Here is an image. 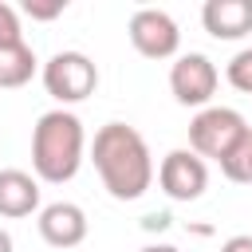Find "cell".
Returning a JSON list of instances; mask_svg holds the SVG:
<instances>
[{
	"label": "cell",
	"instance_id": "1",
	"mask_svg": "<svg viewBox=\"0 0 252 252\" xmlns=\"http://www.w3.org/2000/svg\"><path fill=\"white\" fill-rule=\"evenodd\" d=\"M91 161L98 169L102 189L114 201H138L150 185H154V158L146 138L126 126V122H106L98 126L94 142H91Z\"/></svg>",
	"mask_w": 252,
	"mask_h": 252
},
{
	"label": "cell",
	"instance_id": "2",
	"mask_svg": "<svg viewBox=\"0 0 252 252\" xmlns=\"http://www.w3.org/2000/svg\"><path fill=\"white\" fill-rule=\"evenodd\" d=\"M83 150H87V134L75 110L55 106L47 114L35 118L32 126V169L39 181L47 185H63L79 173L83 165Z\"/></svg>",
	"mask_w": 252,
	"mask_h": 252
},
{
	"label": "cell",
	"instance_id": "3",
	"mask_svg": "<svg viewBox=\"0 0 252 252\" xmlns=\"http://www.w3.org/2000/svg\"><path fill=\"white\" fill-rule=\"evenodd\" d=\"M248 130H252V126L244 122L240 110H232V106H205V110H197L193 122H189V150H193L197 158L220 165V161L244 142Z\"/></svg>",
	"mask_w": 252,
	"mask_h": 252
},
{
	"label": "cell",
	"instance_id": "4",
	"mask_svg": "<svg viewBox=\"0 0 252 252\" xmlns=\"http://www.w3.org/2000/svg\"><path fill=\"white\" fill-rule=\"evenodd\" d=\"M39 79H43V91L59 102V106H75L83 98L94 94L98 87V67L91 55L83 51H55L43 67H39Z\"/></svg>",
	"mask_w": 252,
	"mask_h": 252
},
{
	"label": "cell",
	"instance_id": "5",
	"mask_svg": "<svg viewBox=\"0 0 252 252\" xmlns=\"http://www.w3.org/2000/svg\"><path fill=\"white\" fill-rule=\"evenodd\" d=\"M217 83H220L217 63H213L209 55H201V51H185V55H177L173 67H169V91H173V98H177L181 106L205 110V106L213 102V94H217Z\"/></svg>",
	"mask_w": 252,
	"mask_h": 252
},
{
	"label": "cell",
	"instance_id": "6",
	"mask_svg": "<svg viewBox=\"0 0 252 252\" xmlns=\"http://www.w3.org/2000/svg\"><path fill=\"white\" fill-rule=\"evenodd\" d=\"M126 35H130L134 51L146 59H177L181 32H177V20L161 8H138L126 24Z\"/></svg>",
	"mask_w": 252,
	"mask_h": 252
},
{
	"label": "cell",
	"instance_id": "7",
	"mask_svg": "<svg viewBox=\"0 0 252 252\" xmlns=\"http://www.w3.org/2000/svg\"><path fill=\"white\" fill-rule=\"evenodd\" d=\"M158 185L169 201H197L209 189V161L193 150H169L158 165Z\"/></svg>",
	"mask_w": 252,
	"mask_h": 252
},
{
	"label": "cell",
	"instance_id": "8",
	"mask_svg": "<svg viewBox=\"0 0 252 252\" xmlns=\"http://www.w3.org/2000/svg\"><path fill=\"white\" fill-rule=\"evenodd\" d=\"M35 228H39L43 244H51V248H79L87 240V213L75 201H51L39 209Z\"/></svg>",
	"mask_w": 252,
	"mask_h": 252
},
{
	"label": "cell",
	"instance_id": "9",
	"mask_svg": "<svg viewBox=\"0 0 252 252\" xmlns=\"http://www.w3.org/2000/svg\"><path fill=\"white\" fill-rule=\"evenodd\" d=\"M201 24L213 39H244L252 32V0H209Z\"/></svg>",
	"mask_w": 252,
	"mask_h": 252
},
{
	"label": "cell",
	"instance_id": "10",
	"mask_svg": "<svg viewBox=\"0 0 252 252\" xmlns=\"http://www.w3.org/2000/svg\"><path fill=\"white\" fill-rule=\"evenodd\" d=\"M39 213V177L24 169H0V217L20 220Z\"/></svg>",
	"mask_w": 252,
	"mask_h": 252
},
{
	"label": "cell",
	"instance_id": "11",
	"mask_svg": "<svg viewBox=\"0 0 252 252\" xmlns=\"http://www.w3.org/2000/svg\"><path fill=\"white\" fill-rule=\"evenodd\" d=\"M39 71V59L28 43H0V91L28 87Z\"/></svg>",
	"mask_w": 252,
	"mask_h": 252
},
{
	"label": "cell",
	"instance_id": "12",
	"mask_svg": "<svg viewBox=\"0 0 252 252\" xmlns=\"http://www.w3.org/2000/svg\"><path fill=\"white\" fill-rule=\"evenodd\" d=\"M220 173H224L228 181H236V185H252V130H248L244 142L220 161Z\"/></svg>",
	"mask_w": 252,
	"mask_h": 252
},
{
	"label": "cell",
	"instance_id": "13",
	"mask_svg": "<svg viewBox=\"0 0 252 252\" xmlns=\"http://www.w3.org/2000/svg\"><path fill=\"white\" fill-rule=\"evenodd\" d=\"M228 83L236 87V91H244V94H252V47H244V51H236L232 59H228Z\"/></svg>",
	"mask_w": 252,
	"mask_h": 252
},
{
	"label": "cell",
	"instance_id": "14",
	"mask_svg": "<svg viewBox=\"0 0 252 252\" xmlns=\"http://www.w3.org/2000/svg\"><path fill=\"white\" fill-rule=\"evenodd\" d=\"M0 43H24V28H20V8L0 0Z\"/></svg>",
	"mask_w": 252,
	"mask_h": 252
},
{
	"label": "cell",
	"instance_id": "15",
	"mask_svg": "<svg viewBox=\"0 0 252 252\" xmlns=\"http://www.w3.org/2000/svg\"><path fill=\"white\" fill-rule=\"evenodd\" d=\"M20 12L32 16V20H55V16L67 12V0H24Z\"/></svg>",
	"mask_w": 252,
	"mask_h": 252
},
{
	"label": "cell",
	"instance_id": "16",
	"mask_svg": "<svg viewBox=\"0 0 252 252\" xmlns=\"http://www.w3.org/2000/svg\"><path fill=\"white\" fill-rule=\"evenodd\" d=\"M220 252H252V236L248 232H236V236H228L220 244Z\"/></svg>",
	"mask_w": 252,
	"mask_h": 252
},
{
	"label": "cell",
	"instance_id": "17",
	"mask_svg": "<svg viewBox=\"0 0 252 252\" xmlns=\"http://www.w3.org/2000/svg\"><path fill=\"white\" fill-rule=\"evenodd\" d=\"M0 252H16V244H12V232H8V228H0Z\"/></svg>",
	"mask_w": 252,
	"mask_h": 252
},
{
	"label": "cell",
	"instance_id": "18",
	"mask_svg": "<svg viewBox=\"0 0 252 252\" xmlns=\"http://www.w3.org/2000/svg\"><path fill=\"white\" fill-rule=\"evenodd\" d=\"M138 252H181V248H173V244H146V248H138Z\"/></svg>",
	"mask_w": 252,
	"mask_h": 252
}]
</instances>
